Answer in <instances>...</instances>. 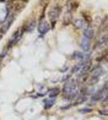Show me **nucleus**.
Listing matches in <instances>:
<instances>
[{"instance_id":"nucleus-10","label":"nucleus","mask_w":108,"mask_h":120,"mask_svg":"<svg viewBox=\"0 0 108 120\" xmlns=\"http://www.w3.org/2000/svg\"><path fill=\"white\" fill-rule=\"evenodd\" d=\"M89 60H82V61H79V63H76L74 65V66L71 68V70H70V72L69 74H71V75H74V74H77L81 69H82L85 65H86V63H87Z\"/></svg>"},{"instance_id":"nucleus-24","label":"nucleus","mask_w":108,"mask_h":120,"mask_svg":"<svg viewBox=\"0 0 108 120\" xmlns=\"http://www.w3.org/2000/svg\"><path fill=\"white\" fill-rule=\"evenodd\" d=\"M37 87H38V88H43L44 85H43V83H38V85H37Z\"/></svg>"},{"instance_id":"nucleus-14","label":"nucleus","mask_w":108,"mask_h":120,"mask_svg":"<svg viewBox=\"0 0 108 120\" xmlns=\"http://www.w3.org/2000/svg\"><path fill=\"white\" fill-rule=\"evenodd\" d=\"M73 22V14H71V11H68L65 12V15H64V19H63V25L64 26H68V25H70Z\"/></svg>"},{"instance_id":"nucleus-19","label":"nucleus","mask_w":108,"mask_h":120,"mask_svg":"<svg viewBox=\"0 0 108 120\" xmlns=\"http://www.w3.org/2000/svg\"><path fill=\"white\" fill-rule=\"evenodd\" d=\"M107 101H108V98H107V94H104V96H103V98H102V99L100 101V102H101V104L103 105L104 108L107 107Z\"/></svg>"},{"instance_id":"nucleus-23","label":"nucleus","mask_w":108,"mask_h":120,"mask_svg":"<svg viewBox=\"0 0 108 120\" xmlns=\"http://www.w3.org/2000/svg\"><path fill=\"white\" fill-rule=\"evenodd\" d=\"M66 70H68V66H64L63 69H60V72H65Z\"/></svg>"},{"instance_id":"nucleus-26","label":"nucleus","mask_w":108,"mask_h":120,"mask_svg":"<svg viewBox=\"0 0 108 120\" xmlns=\"http://www.w3.org/2000/svg\"><path fill=\"white\" fill-rule=\"evenodd\" d=\"M1 38H3V36H1V34H0V39H1Z\"/></svg>"},{"instance_id":"nucleus-12","label":"nucleus","mask_w":108,"mask_h":120,"mask_svg":"<svg viewBox=\"0 0 108 120\" xmlns=\"http://www.w3.org/2000/svg\"><path fill=\"white\" fill-rule=\"evenodd\" d=\"M47 94L49 96V98H53V99H55L57 96L60 94V88H59V87H53V88L48 90Z\"/></svg>"},{"instance_id":"nucleus-8","label":"nucleus","mask_w":108,"mask_h":120,"mask_svg":"<svg viewBox=\"0 0 108 120\" xmlns=\"http://www.w3.org/2000/svg\"><path fill=\"white\" fill-rule=\"evenodd\" d=\"M36 25H37V21L35 19H31L28 21H26V22L22 25L23 28H25V33H31V32L35 30Z\"/></svg>"},{"instance_id":"nucleus-17","label":"nucleus","mask_w":108,"mask_h":120,"mask_svg":"<svg viewBox=\"0 0 108 120\" xmlns=\"http://www.w3.org/2000/svg\"><path fill=\"white\" fill-rule=\"evenodd\" d=\"M91 112H92V108L91 107H86V108H80L79 109L80 114H87V113H91Z\"/></svg>"},{"instance_id":"nucleus-1","label":"nucleus","mask_w":108,"mask_h":120,"mask_svg":"<svg viewBox=\"0 0 108 120\" xmlns=\"http://www.w3.org/2000/svg\"><path fill=\"white\" fill-rule=\"evenodd\" d=\"M60 14H62V6L59 4H54L53 6H50V9L48 10V19L50 20V28H54L55 27V23L58 19L60 17Z\"/></svg>"},{"instance_id":"nucleus-4","label":"nucleus","mask_w":108,"mask_h":120,"mask_svg":"<svg viewBox=\"0 0 108 120\" xmlns=\"http://www.w3.org/2000/svg\"><path fill=\"white\" fill-rule=\"evenodd\" d=\"M38 32H39V38H43L47 33L48 31L50 30V25L48 23V21L46 20V15H44V11H43L39 16V20H38Z\"/></svg>"},{"instance_id":"nucleus-5","label":"nucleus","mask_w":108,"mask_h":120,"mask_svg":"<svg viewBox=\"0 0 108 120\" xmlns=\"http://www.w3.org/2000/svg\"><path fill=\"white\" fill-rule=\"evenodd\" d=\"M104 94H107V91H103V90H102L101 87H100L98 90L95 91L90 96V102H91V103H89V104L92 105V104H95V103L100 102V101L102 99V98H103V96H104Z\"/></svg>"},{"instance_id":"nucleus-11","label":"nucleus","mask_w":108,"mask_h":120,"mask_svg":"<svg viewBox=\"0 0 108 120\" xmlns=\"http://www.w3.org/2000/svg\"><path fill=\"white\" fill-rule=\"evenodd\" d=\"M95 37V31L92 27H89V28H85L82 31V38H85V39L87 41H92Z\"/></svg>"},{"instance_id":"nucleus-21","label":"nucleus","mask_w":108,"mask_h":120,"mask_svg":"<svg viewBox=\"0 0 108 120\" xmlns=\"http://www.w3.org/2000/svg\"><path fill=\"white\" fill-rule=\"evenodd\" d=\"M98 114H100V115L106 116L107 114H108V112H107V109H102V110H98Z\"/></svg>"},{"instance_id":"nucleus-16","label":"nucleus","mask_w":108,"mask_h":120,"mask_svg":"<svg viewBox=\"0 0 108 120\" xmlns=\"http://www.w3.org/2000/svg\"><path fill=\"white\" fill-rule=\"evenodd\" d=\"M106 43H107V34H103V36H101L100 39L96 42L95 49H96V48H102L103 45H106Z\"/></svg>"},{"instance_id":"nucleus-2","label":"nucleus","mask_w":108,"mask_h":120,"mask_svg":"<svg viewBox=\"0 0 108 120\" xmlns=\"http://www.w3.org/2000/svg\"><path fill=\"white\" fill-rule=\"evenodd\" d=\"M79 81L76 79H71L69 80L68 82H65L63 85V88L60 91L62 96H65V94H70V93H75V92L79 91Z\"/></svg>"},{"instance_id":"nucleus-9","label":"nucleus","mask_w":108,"mask_h":120,"mask_svg":"<svg viewBox=\"0 0 108 120\" xmlns=\"http://www.w3.org/2000/svg\"><path fill=\"white\" fill-rule=\"evenodd\" d=\"M79 45H80V49L84 53H89L91 50V41H87V39H85V38H81L80 39Z\"/></svg>"},{"instance_id":"nucleus-20","label":"nucleus","mask_w":108,"mask_h":120,"mask_svg":"<svg viewBox=\"0 0 108 120\" xmlns=\"http://www.w3.org/2000/svg\"><path fill=\"white\" fill-rule=\"evenodd\" d=\"M8 50H9V49H6V48H4V49H3V52L0 53V59H1V60H3V59H4L5 56L8 55Z\"/></svg>"},{"instance_id":"nucleus-3","label":"nucleus","mask_w":108,"mask_h":120,"mask_svg":"<svg viewBox=\"0 0 108 120\" xmlns=\"http://www.w3.org/2000/svg\"><path fill=\"white\" fill-rule=\"evenodd\" d=\"M25 34V28H23V26H21L20 28H17L11 36V38L8 41V44H6V49H10V48H12L15 44H17L19 42H21V39H22V37Z\"/></svg>"},{"instance_id":"nucleus-22","label":"nucleus","mask_w":108,"mask_h":120,"mask_svg":"<svg viewBox=\"0 0 108 120\" xmlns=\"http://www.w3.org/2000/svg\"><path fill=\"white\" fill-rule=\"evenodd\" d=\"M71 108V104H66V105H63V107H60V110L63 112V110H68V109H70Z\"/></svg>"},{"instance_id":"nucleus-18","label":"nucleus","mask_w":108,"mask_h":120,"mask_svg":"<svg viewBox=\"0 0 108 120\" xmlns=\"http://www.w3.org/2000/svg\"><path fill=\"white\" fill-rule=\"evenodd\" d=\"M71 74H68V75H64L63 77H62V80H60V82H63V83H65V82H68L69 80H71Z\"/></svg>"},{"instance_id":"nucleus-6","label":"nucleus","mask_w":108,"mask_h":120,"mask_svg":"<svg viewBox=\"0 0 108 120\" xmlns=\"http://www.w3.org/2000/svg\"><path fill=\"white\" fill-rule=\"evenodd\" d=\"M104 74H106L104 68L102 66L101 64H97V65H95V66L91 68L90 72H89V76H93V77H98V79H101V76H103Z\"/></svg>"},{"instance_id":"nucleus-25","label":"nucleus","mask_w":108,"mask_h":120,"mask_svg":"<svg viewBox=\"0 0 108 120\" xmlns=\"http://www.w3.org/2000/svg\"><path fill=\"white\" fill-rule=\"evenodd\" d=\"M1 61H3V60H1V59H0V65H1Z\"/></svg>"},{"instance_id":"nucleus-15","label":"nucleus","mask_w":108,"mask_h":120,"mask_svg":"<svg viewBox=\"0 0 108 120\" xmlns=\"http://www.w3.org/2000/svg\"><path fill=\"white\" fill-rule=\"evenodd\" d=\"M85 21L82 19H76V20H74L73 21V26H74V28L75 30H82L84 27H85Z\"/></svg>"},{"instance_id":"nucleus-7","label":"nucleus","mask_w":108,"mask_h":120,"mask_svg":"<svg viewBox=\"0 0 108 120\" xmlns=\"http://www.w3.org/2000/svg\"><path fill=\"white\" fill-rule=\"evenodd\" d=\"M71 60H79V61H82V60H91V53H84V52H74L71 55H70Z\"/></svg>"},{"instance_id":"nucleus-13","label":"nucleus","mask_w":108,"mask_h":120,"mask_svg":"<svg viewBox=\"0 0 108 120\" xmlns=\"http://www.w3.org/2000/svg\"><path fill=\"white\" fill-rule=\"evenodd\" d=\"M43 103V108L48 110V109H50L54 104H55V99H53V98H47V99H43L42 101Z\"/></svg>"}]
</instances>
